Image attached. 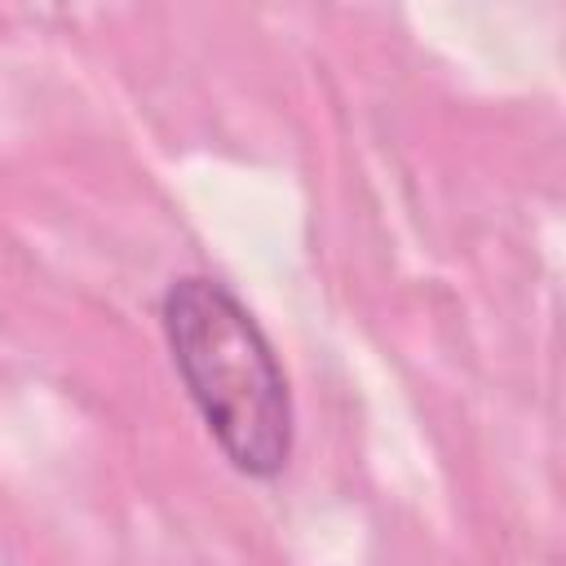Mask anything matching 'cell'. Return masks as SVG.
<instances>
[{
	"label": "cell",
	"instance_id": "obj_1",
	"mask_svg": "<svg viewBox=\"0 0 566 566\" xmlns=\"http://www.w3.org/2000/svg\"><path fill=\"white\" fill-rule=\"evenodd\" d=\"M172 367L221 455L248 478H279L292 455V394L252 310L208 274H181L159 296Z\"/></svg>",
	"mask_w": 566,
	"mask_h": 566
}]
</instances>
